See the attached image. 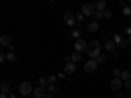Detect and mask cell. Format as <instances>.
<instances>
[{"mask_svg":"<svg viewBox=\"0 0 131 98\" xmlns=\"http://www.w3.org/2000/svg\"><path fill=\"white\" fill-rule=\"evenodd\" d=\"M76 18H78V21H80V22L83 21V18H84V13L81 12V10H80V12H78V13H76Z\"/></svg>","mask_w":131,"mask_h":98,"instance_id":"obj_27","label":"cell"},{"mask_svg":"<svg viewBox=\"0 0 131 98\" xmlns=\"http://www.w3.org/2000/svg\"><path fill=\"white\" fill-rule=\"evenodd\" d=\"M71 58H72V63H78V62H80L81 60V52H73L72 55H71Z\"/></svg>","mask_w":131,"mask_h":98,"instance_id":"obj_15","label":"cell"},{"mask_svg":"<svg viewBox=\"0 0 131 98\" xmlns=\"http://www.w3.org/2000/svg\"><path fill=\"white\" fill-rule=\"evenodd\" d=\"M0 98H8V95L7 94H2V95H0Z\"/></svg>","mask_w":131,"mask_h":98,"instance_id":"obj_42","label":"cell"},{"mask_svg":"<svg viewBox=\"0 0 131 98\" xmlns=\"http://www.w3.org/2000/svg\"><path fill=\"white\" fill-rule=\"evenodd\" d=\"M9 51H10V52H15V46H13V45L9 46Z\"/></svg>","mask_w":131,"mask_h":98,"instance_id":"obj_37","label":"cell"},{"mask_svg":"<svg viewBox=\"0 0 131 98\" xmlns=\"http://www.w3.org/2000/svg\"><path fill=\"white\" fill-rule=\"evenodd\" d=\"M63 18H64L66 22H68V21H71V20H75V18H73V15H72L71 12H66L64 16H63Z\"/></svg>","mask_w":131,"mask_h":98,"instance_id":"obj_22","label":"cell"},{"mask_svg":"<svg viewBox=\"0 0 131 98\" xmlns=\"http://www.w3.org/2000/svg\"><path fill=\"white\" fill-rule=\"evenodd\" d=\"M0 45H2L3 47H5V46H10V37H8V35H2L0 37Z\"/></svg>","mask_w":131,"mask_h":98,"instance_id":"obj_11","label":"cell"},{"mask_svg":"<svg viewBox=\"0 0 131 98\" xmlns=\"http://www.w3.org/2000/svg\"><path fill=\"white\" fill-rule=\"evenodd\" d=\"M128 45H130V43H128V41L123 38V39H122L121 42H119V43H118V45H117V46H118L119 48H126V47H127Z\"/></svg>","mask_w":131,"mask_h":98,"instance_id":"obj_19","label":"cell"},{"mask_svg":"<svg viewBox=\"0 0 131 98\" xmlns=\"http://www.w3.org/2000/svg\"><path fill=\"white\" fill-rule=\"evenodd\" d=\"M86 54L92 59H97L98 55H101V43L98 41H92L88 47H86Z\"/></svg>","mask_w":131,"mask_h":98,"instance_id":"obj_1","label":"cell"},{"mask_svg":"<svg viewBox=\"0 0 131 98\" xmlns=\"http://www.w3.org/2000/svg\"><path fill=\"white\" fill-rule=\"evenodd\" d=\"M128 3H130V4H131V0H128Z\"/></svg>","mask_w":131,"mask_h":98,"instance_id":"obj_45","label":"cell"},{"mask_svg":"<svg viewBox=\"0 0 131 98\" xmlns=\"http://www.w3.org/2000/svg\"><path fill=\"white\" fill-rule=\"evenodd\" d=\"M122 39H123V37H122L121 34H115V35H114V39H113V41H114V43H115V45H118V43L121 42Z\"/></svg>","mask_w":131,"mask_h":98,"instance_id":"obj_25","label":"cell"},{"mask_svg":"<svg viewBox=\"0 0 131 98\" xmlns=\"http://www.w3.org/2000/svg\"><path fill=\"white\" fill-rule=\"evenodd\" d=\"M7 60H8V62H10V63L16 62V60H17L16 54H15V52H8V54H7Z\"/></svg>","mask_w":131,"mask_h":98,"instance_id":"obj_17","label":"cell"},{"mask_svg":"<svg viewBox=\"0 0 131 98\" xmlns=\"http://www.w3.org/2000/svg\"><path fill=\"white\" fill-rule=\"evenodd\" d=\"M117 98H126V97H125L123 93H118V94H117Z\"/></svg>","mask_w":131,"mask_h":98,"instance_id":"obj_36","label":"cell"},{"mask_svg":"<svg viewBox=\"0 0 131 98\" xmlns=\"http://www.w3.org/2000/svg\"><path fill=\"white\" fill-rule=\"evenodd\" d=\"M119 5H121V7H123V8H125V2H123V0H121V2H119Z\"/></svg>","mask_w":131,"mask_h":98,"instance_id":"obj_39","label":"cell"},{"mask_svg":"<svg viewBox=\"0 0 131 98\" xmlns=\"http://www.w3.org/2000/svg\"><path fill=\"white\" fill-rule=\"evenodd\" d=\"M80 34H81L80 29H72V30H71V37H72V38H76V39H79Z\"/></svg>","mask_w":131,"mask_h":98,"instance_id":"obj_18","label":"cell"},{"mask_svg":"<svg viewBox=\"0 0 131 98\" xmlns=\"http://www.w3.org/2000/svg\"><path fill=\"white\" fill-rule=\"evenodd\" d=\"M126 98H131V94H128V95H127V97H126Z\"/></svg>","mask_w":131,"mask_h":98,"instance_id":"obj_44","label":"cell"},{"mask_svg":"<svg viewBox=\"0 0 131 98\" xmlns=\"http://www.w3.org/2000/svg\"><path fill=\"white\" fill-rule=\"evenodd\" d=\"M125 88H126L127 90H131V80L125 81Z\"/></svg>","mask_w":131,"mask_h":98,"instance_id":"obj_31","label":"cell"},{"mask_svg":"<svg viewBox=\"0 0 131 98\" xmlns=\"http://www.w3.org/2000/svg\"><path fill=\"white\" fill-rule=\"evenodd\" d=\"M97 65H98V63H97L96 59L88 60V62L84 64V71H85V72H93V71L97 68Z\"/></svg>","mask_w":131,"mask_h":98,"instance_id":"obj_4","label":"cell"},{"mask_svg":"<svg viewBox=\"0 0 131 98\" xmlns=\"http://www.w3.org/2000/svg\"><path fill=\"white\" fill-rule=\"evenodd\" d=\"M20 94L21 95H29L31 92H33V89H31V84L29 82V81H24L23 84L20 85Z\"/></svg>","mask_w":131,"mask_h":98,"instance_id":"obj_2","label":"cell"},{"mask_svg":"<svg viewBox=\"0 0 131 98\" xmlns=\"http://www.w3.org/2000/svg\"><path fill=\"white\" fill-rule=\"evenodd\" d=\"M123 33L131 37V26H125V28H123Z\"/></svg>","mask_w":131,"mask_h":98,"instance_id":"obj_28","label":"cell"},{"mask_svg":"<svg viewBox=\"0 0 131 98\" xmlns=\"http://www.w3.org/2000/svg\"><path fill=\"white\" fill-rule=\"evenodd\" d=\"M76 22H78L76 20H71V21H68V22H66V24H67L68 26H75V25H76Z\"/></svg>","mask_w":131,"mask_h":98,"instance_id":"obj_33","label":"cell"},{"mask_svg":"<svg viewBox=\"0 0 131 98\" xmlns=\"http://www.w3.org/2000/svg\"><path fill=\"white\" fill-rule=\"evenodd\" d=\"M112 56H113V58H117V56H118V54L114 51V52H112Z\"/></svg>","mask_w":131,"mask_h":98,"instance_id":"obj_40","label":"cell"},{"mask_svg":"<svg viewBox=\"0 0 131 98\" xmlns=\"http://www.w3.org/2000/svg\"><path fill=\"white\" fill-rule=\"evenodd\" d=\"M66 76H67L66 73H59V75H58V77H59V79H66Z\"/></svg>","mask_w":131,"mask_h":98,"instance_id":"obj_35","label":"cell"},{"mask_svg":"<svg viewBox=\"0 0 131 98\" xmlns=\"http://www.w3.org/2000/svg\"><path fill=\"white\" fill-rule=\"evenodd\" d=\"M9 90H10V85L7 81H2V84H0V93L7 94V93H9Z\"/></svg>","mask_w":131,"mask_h":98,"instance_id":"obj_8","label":"cell"},{"mask_svg":"<svg viewBox=\"0 0 131 98\" xmlns=\"http://www.w3.org/2000/svg\"><path fill=\"white\" fill-rule=\"evenodd\" d=\"M119 79H121L122 81H128L130 79H131V72L130 71H122L121 72V76H119Z\"/></svg>","mask_w":131,"mask_h":98,"instance_id":"obj_13","label":"cell"},{"mask_svg":"<svg viewBox=\"0 0 131 98\" xmlns=\"http://www.w3.org/2000/svg\"><path fill=\"white\" fill-rule=\"evenodd\" d=\"M86 47H88V45H86V42L83 38L76 39V42H75V50L78 52H83L84 50H86Z\"/></svg>","mask_w":131,"mask_h":98,"instance_id":"obj_3","label":"cell"},{"mask_svg":"<svg viewBox=\"0 0 131 98\" xmlns=\"http://www.w3.org/2000/svg\"><path fill=\"white\" fill-rule=\"evenodd\" d=\"M8 98H16V95H15L13 93H9V94H8Z\"/></svg>","mask_w":131,"mask_h":98,"instance_id":"obj_38","label":"cell"},{"mask_svg":"<svg viewBox=\"0 0 131 98\" xmlns=\"http://www.w3.org/2000/svg\"><path fill=\"white\" fill-rule=\"evenodd\" d=\"M96 8H97V10H101V12L106 10V2H105V0H100V2H97Z\"/></svg>","mask_w":131,"mask_h":98,"instance_id":"obj_14","label":"cell"},{"mask_svg":"<svg viewBox=\"0 0 131 98\" xmlns=\"http://www.w3.org/2000/svg\"><path fill=\"white\" fill-rule=\"evenodd\" d=\"M64 60H66V63H71V62H72V58H71L70 55H66V56H64Z\"/></svg>","mask_w":131,"mask_h":98,"instance_id":"obj_34","label":"cell"},{"mask_svg":"<svg viewBox=\"0 0 131 98\" xmlns=\"http://www.w3.org/2000/svg\"><path fill=\"white\" fill-rule=\"evenodd\" d=\"M60 93V90H59V88H57L55 85H49V94H59Z\"/></svg>","mask_w":131,"mask_h":98,"instance_id":"obj_16","label":"cell"},{"mask_svg":"<svg viewBox=\"0 0 131 98\" xmlns=\"http://www.w3.org/2000/svg\"><path fill=\"white\" fill-rule=\"evenodd\" d=\"M98 28H100L98 22H97V21H93V22H91V24L88 25V28H86V29H88L89 33H96V31L98 30Z\"/></svg>","mask_w":131,"mask_h":98,"instance_id":"obj_12","label":"cell"},{"mask_svg":"<svg viewBox=\"0 0 131 98\" xmlns=\"http://www.w3.org/2000/svg\"><path fill=\"white\" fill-rule=\"evenodd\" d=\"M75 72H76V64L75 63H66V65H64V73L67 76H71Z\"/></svg>","mask_w":131,"mask_h":98,"instance_id":"obj_6","label":"cell"},{"mask_svg":"<svg viewBox=\"0 0 131 98\" xmlns=\"http://www.w3.org/2000/svg\"><path fill=\"white\" fill-rule=\"evenodd\" d=\"M113 76L117 79V77H119V76H121V71H119L118 68H115V69H113Z\"/></svg>","mask_w":131,"mask_h":98,"instance_id":"obj_30","label":"cell"},{"mask_svg":"<svg viewBox=\"0 0 131 98\" xmlns=\"http://www.w3.org/2000/svg\"><path fill=\"white\" fill-rule=\"evenodd\" d=\"M4 60H7V54H4V52H2L0 54V62H4Z\"/></svg>","mask_w":131,"mask_h":98,"instance_id":"obj_32","label":"cell"},{"mask_svg":"<svg viewBox=\"0 0 131 98\" xmlns=\"http://www.w3.org/2000/svg\"><path fill=\"white\" fill-rule=\"evenodd\" d=\"M38 84L41 85V88H45V86H47V85H49L47 79H45V77H39V79H38Z\"/></svg>","mask_w":131,"mask_h":98,"instance_id":"obj_21","label":"cell"},{"mask_svg":"<svg viewBox=\"0 0 131 98\" xmlns=\"http://www.w3.org/2000/svg\"><path fill=\"white\" fill-rule=\"evenodd\" d=\"M115 47H117V45L114 43V41H107V42H105V50H106V51L114 52Z\"/></svg>","mask_w":131,"mask_h":98,"instance_id":"obj_9","label":"cell"},{"mask_svg":"<svg viewBox=\"0 0 131 98\" xmlns=\"http://www.w3.org/2000/svg\"><path fill=\"white\" fill-rule=\"evenodd\" d=\"M128 43H130V45H131V37L128 38Z\"/></svg>","mask_w":131,"mask_h":98,"instance_id":"obj_43","label":"cell"},{"mask_svg":"<svg viewBox=\"0 0 131 98\" xmlns=\"http://www.w3.org/2000/svg\"><path fill=\"white\" fill-rule=\"evenodd\" d=\"M96 60H97V63H105V62H106V55L101 54V55H98V58H97Z\"/></svg>","mask_w":131,"mask_h":98,"instance_id":"obj_26","label":"cell"},{"mask_svg":"<svg viewBox=\"0 0 131 98\" xmlns=\"http://www.w3.org/2000/svg\"><path fill=\"white\" fill-rule=\"evenodd\" d=\"M122 13L125 17H131V7H125L122 9Z\"/></svg>","mask_w":131,"mask_h":98,"instance_id":"obj_20","label":"cell"},{"mask_svg":"<svg viewBox=\"0 0 131 98\" xmlns=\"http://www.w3.org/2000/svg\"><path fill=\"white\" fill-rule=\"evenodd\" d=\"M93 16H94V18H96L97 21H100V20L102 18V16H104V12H101V10H96Z\"/></svg>","mask_w":131,"mask_h":98,"instance_id":"obj_24","label":"cell"},{"mask_svg":"<svg viewBox=\"0 0 131 98\" xmlns=\"http://www.w3.org/2000/svg\"><path fill=\"white\" fill-rule=\"evenodd\" d=\"M33 97L34 98H43L45 97V89L43 88H37L33 90Z\"/></svg>","mask_w":131,"mask_h":98,"instance_id":"obj_10","label":"cell"},{"mask_svg":"<svg viewBox=\"0 0 131 98\" xmlns=\"http://www.w3.org/2000/svg\"><path fill=\"white\" fill-rule=\"evenodd\" d=\"M113 16V13H112V10H104V17H106V18H110Z\"/></svg>","mask_w":131,"mask_h":98,"instance_id":"obj_29","label":"cell"},{"mask_svg":"<svg viewBox=\"0 0 131 98\" xmlns=\"http://www.w3.org/2000/svg\"><path fill=\"white\" fill-rule=\"evenodd\" d=\"M81 12L84 13V16H92L94 15V5L93 4H84L81 8Z\"/></svg>","mask_w":131,"mask_h":98,"instance_id":"obj_5","label":"cell"},{"mask_svg":"<svg viewBox=\"0 0 131 98\" xmlns=\"http://www.w3.org/2000/svg\"><path fill=\"white\" fill-rule=\"evenodd\" d=\"M122 85H123V81L119 79V77H117V79H113L112 80L110 88H112V90H119V89L122 88Z\"/></svg>","mask_w":131,"mask_h":98,"instance_id":"obj_7","label":"cell"},{"mask_svg":"<svg viewBox=\"0 0 131 98\" xmlns=\"http://www.w3.org/2000/svg\"><path fill=\"white\" fill-rule=\"evenodd\" d=\"M47 82H49L50 85H55V82H57V76L50 75L49 77H47Z\"/></svg>","mask_w":131,"mask_h":98,"instance_id":"obj_23","label":"cell"},{"mask_svg":"<svg viewBox=\"0 0 131 98\" xmlns=\"http://www.w3.org/2000/svg\"><path fill=\"white\" fill-rule=\"evenodd\" d=\"M43 98H52V95L51 94H45V97H43Z\"/></svg>","mask_w":131,"mask_h":98,"instance_id":"obj_41","label":"cell"}]
</instances>
